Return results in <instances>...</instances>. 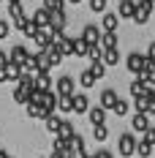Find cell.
<instances>
[{"mask_svg":"<svg viewBox=\"0 0 155 158\" xmlns=\"http://www.w3.org/2000/svg\"><path fill=\"white\" fill-rule=\"evenodd\" d=\"M125 65H128V71H131V74L141 77V74H144V68H147V55H141V52H131V55L125 57Z\"/></svg>","mask_w":155,"mask_h":158,"instance_id":"obj_1","label":"cell"},{"mask_svg":"<svg viewBox=\"0 0 155 158\" xmlns=\"http://www.w3.org/2000/svg\"><path fill=\"white\" fill-rule=\"evenodd\" d=\"M136 139H133V134L131 131H125V134H120V139H117V150H120V156L128 158V156H133L136 153Z\"/></svg>","mask_w":155,"mask_h":158,"instance_id":"obj_2","label":"cell"},{"mask_svg":"<svg viewBox=\"0 0 155 158\" xmlns=\"http://www.w3.org/2000/svg\"><path fill=\"white\" fill-rule=\"evenodd\" d=\"M153 14V0H136V14H133V22L136 25H144Z\"/></svg>","mask_w":155,"mask_h":158,"instance_id":"obj_3","label":"cell"},{"mask_svg":"<svg viewBox=\"0 0 155 158\" xmlns=\"http://www.w3.org/2000/svg\"><path fill=\"white\" fill-rule=\"evenodd\" d=\"M30 19L41 27V30H49V25H52V11H47V8L41 6V8H35V11L30 14Z\"/></svg>","mask_w":155,"mask_h":158,"instance_id":"obj_4","label":"cell"},{"mask_svg":"<svg viewBox=\"0 0 155 158\" xmlns=\"http://www.w3.org/2000/svg\"><path fill=\"white\" fill-rule=\"evenodd\" d=\"M8 60L16 65H25L27 60H30V52L22 47V44H16V47H11V52H8Z\"/></svg>","mask_w":155,"mask_h":158,"instance_id":"obj_5","label":"cell"},{"mask_svg":"<svg viewBox=\"0 0 155 158\" xmlns=\"http://www.w3.org/2000/svg\"><path fill=\"white\" fill-rule=\"evenodd\" d=\"M101 35H104V30L98 27V25H87L84 30H82V38L90 44V47H95V44H101Z\"/></svg>","mask_w":155,"mask_h":158,"instance_id":"obj_6","label":"cell"},{"mask_svg":"<svg viewBox=\"0 0 155 158\" xmlns=\"http://www.w3.org/2000/svg\"><path fill=\"white\" fill-rule=\"evenodd\" d=\"M74 93H76L74 77H60L57 79V95H74Z\"/></svg>","mask_w":155,"mask_h":158,"instance_id":"obj_7","label":"cell"},{"mask_svg":"<svg viewBox=\"0 0 155 158\" xmlns=\"http://www.w3.org/2000/svg\"><path fill=\"white\" fill-rule=\"evenodd\" d=\"M133 14H136V0H120L117 16L120 19H133Z\"/></svg>","mask_w":155,"mask_h":158,"instance_id":"obj_8","label":"cell"},{"mask_svg":"<svg viewBox=\"0 0 155 158\" xmlns=\"http://www.w3.org/2000/svg\"><path fill=\"white\" fill-rule=\"evenodd\" d=\"M33 90H35V87L16 85V87H14V101H16V104H25V106H27V104H30V98H33Z\"/></svg>","mask_w":155,"mask_h":158,"instance_id":"obj_9","label":"cell"},{"mask_svg":"<svg viewBox=\"0 0 155 158\" xmlns=\"http://www.w3.org/2000/svg\"><path fill=\"white\" fill-rule=\"evenodd\" d=\"M87 117H90L93 128H95V126H104V123H106V109H104V106H90Z\"/></svg>","mask_w":155,"mask_h":158,"instance_id":"obj_10","label":"cell"},{"mask_svg":"<svg viewBox=\"0 0 155 158\" xmlns=\"http://www.w3.org/2000/svg\"><path fill=\"white\" fill-rule=\"evenodd\" d=\"M117 25H120V16L117 14H104L101 16V27H104V33H117Z\"/></svg>","mask_w":155,"mask_h":158,"instance_id":"obj_11","label":"cell"},{"mask_svg":"<svg viewBox=\"0 0 155 158\" xmlns=\"http://www.w3.org/2000/svg\"><path fill=\"white\" fill-rule=\"evenodd\" d=\"M117 101H120V95L114 93V90H104V93H101V106H104V109H112V112H114Z\"/></svg>","mask_w":155,"mask_h":158,"instance_id":"obj_12","label":"cell"},{"mask_svg":"<svg viewBox=\"0 0 155 158\" xmlns=\"http://www.w3.org/2000/svg\"><path fill=\"white\" fill-rule=\"evenodd\" d=\"M131 128H133V131H139V134H144V131L150 128V117H147V114H141V112H136V114H133V120H131Z\"/></svg>","mask_w":155,"mask_h":158,"instance_id":"obj_13","label":"cell"},{"mask_svg":"<svg viewBox=\"0 0 155 158\" xmlns=\"http://www.w3.org/2000/svg\"><path fill=\"white\" fill-rule=\"evenodd\" d=\"M74 112H79V114H87V112H90V98L84 93L74 95Z\"/></svg>","mask_w":155,"mask_h":158,"instance_id":"obj_14","label":"cell"},{"mask_svg":"<svg viewBox=\"0 0 155 158\" xmlns=\"http://www.w3.org/2000/svg\"><path fill=\"white\" fill-rule=\"evenodd\" d=\"M76 136V128H74V123H68V120H63L60 131H57V139H63V142H71Z\"/></svg>","mask_w":155,"mask_h":158,"instance_id":"obj_15","label":"cell"},{"mask_svg":"<svg viewBox=\"0 0 155 158\" xmlns=\"http://www.w3.org/2000/svg\"><path fill=\"white\" fill-rule=\"evenodd\" d=\"M65 25H68L65 11H52V25H49V30H65Z\"/></svg>","mask_w":155,"mask_h":158,"instance_id":"obj_16","label":"cell"},{"mask_svg":"<svg viewBox=\"0 0 155 158\" xmlns=\"http://www.w3.org/2000/svg\"><path fill=\"white\" fill-rule=\"evenodd\" d=\"M147 90H150V85H147V82H144L141 77H136L133 82H131V95H133V98H141V95L147 93Z\"/></svg>","mask_w":155,"mask_h":158,"instance_id":"obj_17","label":"cell"},{"mask_svg":"<svg viewBox=\"0 0 155 158\" xmlns=\"http://www.w3.org/2000/svg\"><path fill=\"white\" fill-rule=\"evenodd\" d=\"M35 90H41V93L52 90V77L49 74H35Z\"/></svg>","mask_w":155,"mask_h":158,"instance_id":"obj_18","label":"cell"},{"mask_svg":"<svg viewBox=\"0 0 155 158\" xmlns=\"http://www.w3.org/2000/svg\"><path fill=\"white\" fill-rule=\"evenodd\" d=\"M74 55H79V57H84V55H90V44L82 38V35H76L74 38Z\"/></svg>","mask_w":155,"mask_h":158,"instance_id":"obj_19","label":"cell"},{"mask_svg":"<svg viewBox=\"0 0 155 158\" xmlns=\"http://www.w3.org/2000/svg\"><path fill=\"white\" fill-rule=\"evenodd\" d=\"M79 85H82L84 90H87V87H93V85H95V74L90 71V68H84V71L79 74Z\"/></svg>","mask_w":155,"mask_h":158,"instance_id":"obj_20","label":"cell"},{"mask_svg":"<svg viewBox=\"0 0 155 158\" xmlns=\"http://www.w3.org/2000/svg\"><path fill=\"white\" fill-rule=\"evenodd\" d=\"M47 55H49V60H52V65H60L63 57H65V55L60 52V47H57V44H52V47L47 49Z\"/></svg>","mask_w":155,"mask_h":158,"instance_id":"obj_21","label":"cell"},{"mask_svg":"<svg viewBox=\"0 0 155 158\" xmlns=\"http://www.w3.org/2000/svg\"><path fill=\"white\" fill-rule=\"evenodd\" d=\"M101 47L104 49H117V33H104L101 35Z\"/></svg>","mask_w":155,"mask_h":158,"instance_id":"obj_22","label":"cell"},{"mask_svg":"<svg viewBox=\"0 0 155 158\" xmlns=\"http://www.w3.org/2000/svg\"><path fill=\"white\" fill-rule=\"evenodd\" d=\"M74 95H76V93H74ZM74 95H60L57 109H60V112H74Z\"/></svg>","mask_w":155,"mask_h":158,"instance_id":"obj_23","label":"cell"},{"mask_svg":"<svg viewBox=\"0 0 155 158\" xmlns=\"http://www.w3.org/2000/svg\"><path fill=\"white\" fill-rule=\"evenodd\" d=\"M60 126H63V120L57 117V114H49V117H47V131H49V134H55V136H57Z\"/></svg>","mask_w":155,"mask_h":158,"instance_id":"obj_24","label":"cell"},{"mask_svg":"<svg viewBox=\"0 0 155 158\" xmlns=\"http://www.w3.org/2000/svg\"><path fill=\"white\" fill-rule=\"evenodd\" d=\"M104 63L106 65H117L120 63V52H117V49H104Z\"/></svg>","mask_w":155,"mask_h":158,"instance_id":"obj_25","label":"cell"},{"mask_svg":"<svg viewBox=\"0 0 155 158\" xmlns=\"http://www.w3.org/2000/svg\"><path fill=\"white\" fill-rule=\"evenodd\" d=\"M90 71L95 74V79H104V74H106V63H104V60H93V63H90Z\"/></svg>","mask_w":155,"mask_h":158,"instance_id":"obj_26","label":"cell"},{"mask_svg":"<svg viewBox=\"0 0 155 158\" xmlns=\"http://www.w3.org/2000/svg\"><path fill=\"white\" fill-rule=\"evenodd\" d=\"M144 101H147V112H144V114H147V117H150V114H155V90H153V87L144 93Z\"/></svg>","mask_w":155,"mask_h":158,"instance_id":"obj_27","label":"cell"},{"mask_svg":"<svg viewBox=\"0 0 155 158\" xmlns=\"http://www.w3.org/2000/svg\"><path fill=\"white\" fill-rule=\"evenodd\" d=\"M136 156H141V158H150V156H153V144L141 139V142L136 144Z\"/></svg>","mask_w":155,"mask_h":158,"instance_id":"obj_28","label":"cell"},{"mask_svg":"<svg viewBox=\"0 0 155 158\" xmlns=\"http://www.w3.org/2000/svg\"><path fill=\"white\" fill-rule=\"evenodd\" d=\"M93 136H95V142H106L109 128H106V126H95V128H93Z\"/></svg>","mask_w":155,"mask_h":158,"instance_id":"obj_29","label":"cell"},{"mask_svg":"<svg viewBox=\"0 0 155 158\" xmlns=\"http://www.w3.org/2000/svg\"><path fill=\"white\" fill-rule=\"evenodd\" d=\"M8 14H11V19H19V16H25V8H22V3H8Z\"/></svg>","mask_w":155,"mask_h":158,"instance_id":"obj_30","label":"cell"},{"mask_svg":"<svg viewBox=\"0 0 155 158\" xmlns=\"http://www.w3.org/2000/svg\"><path fill=\"white\" fill-rule=\"evenodd\" d=\"M38 30H41V27H38V25H35V22L30 19V22L25 25V30H22V33H25L27 38H33V41H35V35H38Z\"/></svg>","mask_w":155,"mask_h":158,"instance_id":"obj_31","label":"cell"},{"mask_svg":"<svg viewBox=\"0 0 155 158\" xmlns=\"http://www.w3.org/2000/svg\"><path fill=\"white\" fill-rule=\"evenodd\" d=\"M63 6H65V0H44L47 11H63Z\"/></svg>","mask_w":155,"mask_h":158,"instance_id":"obj_32","label":"cell"},{"mask_svg":"<svg viewBox=\"0 0 155 158\" xmlns=\"http://www.w3.org/2000/svg\"><path fill=\"white\" fill-rule=\"evenodd\" d=\"M128 109H131V104L120 98V101H117V106H114V114H120V117H125V114H128Z\"/></svg>","mask_w":155,"mask_h":158,"instance_id":"obj_33","label":"cell"},{"mask_svg":"<svg viewBox=\"0 0 155 158\" xmlns=\"http://www.w3.org/2000/svg\"><path fill=\"white\" fill-rule=\"evenodd\" d=\"M90 8L95 14H106V0H90Z\"/></svg>","mask_w":155,"mask_h":158,"instance_id":"obj_34","label":"cell"},{"mask_svg":"<svg viewBox=\"0 0 155 158\" xmlns=\"http://www.w3.org/2000/svg\"><path fill=\"white\" fill-rule=\"evenodd\" d=\"M8 33H11V25L6 19H0V38H8Z\"/></svg>","mask_w":155,"mask_h":158,"instance_id":"obj_35","label":"cell"},{"mask_svg":"<svg viewBox=\"0 0 155 158\" xmlns=\"http://www.w3.org/2000/svg\"><path fill=\"white\" fill-rule=\"evenodd\" d=\"M144 142H150V144H155V128L150 126L147 131H144Z\"/></svg>","mask_w":155,"mask_h":158,"instance_id":"obj_36","label":"cell"},{"mask_svg":"<svg viewBox=\"0 0 155 158\" xmlns=\"http://www.w3.org/2000/svg\"><path fill=\"white\" fill-rule=\"evenodd\" d=\"M8 63H11V60H8V55H6V52H0V71H3Z\"/></svg>","mask_w":155,"mask_h":158,"instance_id":"obj_37","label":"cell"},{"mask_svg":"<svg viewBox=\"0 0 155 158\" xmlns=\"http://www.w3.org/2000/svg\"><path fill=\"white\" fill-rule=\"evenodd\" d=\"M147 60H155V44H150V47H147Z\"/></svg>","mask_w":155,"mask_h":158,"instance_id":"obj_38","label":"cell"},{"mask_svg":"<svg viewBox=\"0 0 155 158\" xmlns=\"http://www.w3.org/2000/svg\"><path fill=\"white\" fill-rule=\"evenodd\" d=\"M93 158H112V153H109V150H98Z\"/></svg>","mask_w":155,"mask_h":158,"instance_id":"obj_39","label":"cell"},{"mask_svg":"<svg viewBox=\"0 0 155 158\" xmlns=\"http://www.w3.org/2000/svg\"><path fill=\"white\" fill-rule=\"evenodd\" d=\"M0 158H11V156H8V153H6V150H0Z\"/></svg>","mask_w":155,"mask_h":158,"instance_id":"obj_40","label":"cell"},{"mask_svg":"<svg viewBox=\"0 0 155 158\" xmlns=\"http://www.w3.org/2000/svg\"><path fill=\"white\" fill-rule=\"evenodd\" d=\"M68 3H74V6H79V3H82V0H68Z\"/></svg>","mask_w":155,"mask_h":158,"instance_id":"obj_41","label":"cell"},{"mask_svg":"<svg viewBox=\"0 0 155 158\" xmlns=\"http://www.w3.org/2000/svg\"><path fill=\"white\" fill-rule=\"evenodd\" d=\"M8 3H22V0H8Z\"/></svg>","mask_w":155,"mask_h":158,"instance_id":"obj_42","label":"cell"},{"mask_svg":"<svg viewBox=\"0 0 155 158\" xmlns=\"http://www.w3.org/2000/svg\"><path fill=\"white\" fill-rule=\"evenodd\" d=\"M87 158H93V156H87Z\"/></svg>","mask_w":155,"mask_h":158,"instance_id":"obj_43","label":"cell"},{"mask_svg":"<svg viewBox=\"0 0 155 158\" xmlns=\"http://www.w3.org/2000/svg\"><path fill=\"white\" fill-rule=\"evenodd\" d=\"M0 3H3V0H0Z\"/></svg>","mask_w":155,"mask_h":158,"instance_id":"obj_44","label":"cell"}]
</instances>
